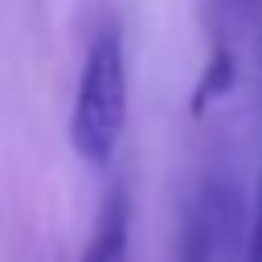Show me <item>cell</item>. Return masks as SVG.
<instances>
[{"label":"cell","mask_w":262,"mask_h":262,"mask_svg":"<svg viewBox=\"0 0 262 262\" xmlns=\"http://www.w3.org/2000/svg\"><path fill=\"white\" fill-rule=\"evenodd\" d=\"M127 127V53L115 25H106L78 70L74 102H70V147L82 164L102 168L115 160Z\"/></svg>","instance_id":"1"},{"label":"cell","mask_w":262,"mask_h":262,"mask_svg":"<svg viewBox=\"0 0 262 262\" xmlns=\"http://www.w3.org/2000/svg\"><path fill=\"white\" fill-rule=\"evenodd\" d=\"M229 209H233V205H229V192H225L221 184H209V188L188 205L176 262H213V250H217V242H221V221H225Z\"/></svg>","instance_id":"2"},{"label":"cell","mask_w":262,"mask_h":262,"mask_svg":"<svg viewBox=\"0 0 262 262\" xmlns=\"http://www.w3.org/2000/svg\"><path fill=\"white\" fill-rule=\"evenodd\" d=\"M78 262H131V201L123 188L106 192Z\"/></svg>","instance_id":"3"},{"label":"cell","mask_w":262,"mask_h":262,"mask_svg":"<svg viewBox=\"0 0 262 262\" xmlns=\"http://www.w3.org/2000/svg\"><path fill=\"white\" fill-rule=\"evenodd\" d=\"M242 262H262V172H258L254 217H250V237H246V258H242Z\"/></svg>","instance_id":"4"}]
</instances>
